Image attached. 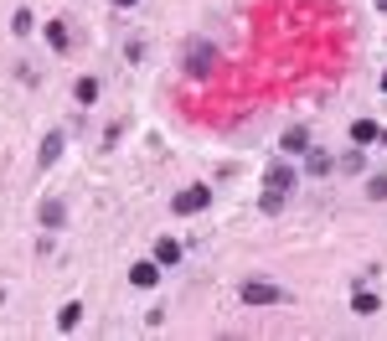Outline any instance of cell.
I'll list each match as a JSON object with an SVG mask.
<instances>
[{"mask_svg":"<svg viewBox=\"0 0 387 341\" xmlns=\"http://www.w3.org/2000/svg\"><path fill=\"white\" fill-rule=\"evenodd\" d=\"M243 300H248V305H274V300H284V295H279V284L248 280V284H243Z\"/></svg>","mask_w":387,"mask_h":341,"instance_id":"6da1fadb","label":"cell"},{"mask_svg":"<svg viewBox=\"0 0 387 341\" xmlns=\"http://www.w3.org/2000/svg\"><path fill=\"white\" fill-rule=\"evenodd\" d=\"M207 202H212V191H207V187H191V191L176 196V212H202Z\"/></svg>","mask_w":387,"mask_h":341,"instance_id":"7a4b0ae2","label":"cell"},{"mask_svg":"<svg viewBox=\"0 0 387 341\" xmlns=\"http://www.w3.org/2000/svg\"><path fill=\"white\" fill-rule=\"evenodd\" d=\"M289 187H295V170H289V166H274V170H269V191H289Z\"/></svg>","mask_w":387,"mask_h":341,"instance_id":"3957f363","label":"cell"},{"mask_svg":"<svg viewBox=\"0 0 387 341\" xmlns=\"http://www.w3.org/2000/svg\"><path fill=\"white\" fill-rule=\"evenodd\" d=\"M155 280H160L155 264H135V269H129V284H140V290H145V284H155Z\"/></svg>","mask_w":387,"mask_h":341,"instance_id":"277c9868","label":"cell"},{"mask_svg":"<svg viewBox=\"0 0 387 341\" xmlns=\"http://www.w3.org/2000/svg\"><path fill=\"white\" fill-rule=\"evenodd\" d=\"M57 155H62V135H57V129H52V135L42 140V166H52V161H57Z\"/></svg>","mask_w":387,"mask_h":341,"instance_id":"5b68a950","label":"cell"},{"mask_svg":"<svg viewBox=\"0 0 387 341\" xmlns=\"http://www.w3.org/2000/svg\"><path fill=\"white\" fill-rule=\"evenodd\" d=\"M176 259H181V248L170 243V238H160V243H155V264H176Z\"/></svg>","mask_w":387,"mask_h":341,"instance_id":"8992f818","label":"cell"},{"mask_svg":"<svg viewBox=\"0 0 387 341\" xmlns=\"http://www.w3.org/2000/svg\"><path fill=\"white\" fill-rule=\"evenodd\" d=\"M351 310H356V316H377V295H372V290H362V295L351 300Z\"/></svg>","mask_w":387,"mask_h":341,"instance_id":"52a82bcc","label":"cell"},{"mask_svg":"<svg viewBox=\"0 0 387 341\" xmlns=\"http://www.w3.org/2000/svg\"><path fill=\"white\" fill-rule=\"evenodd\" d=\"M351 140H356V145H372V140H377V124H372V119H356Z\"/></svg>","mask_w":387,"mask_h":341,"instance_id":"ba28073f","label":"cell"},{"mask_svg":"<svg viewBox=\"0 0 387 341\" xmlns=\"http://www.w3.org/2000/svg\"><path fill=\"white\" fill-rule=\"evenodd\" d=\"M305 145H310V135H305V129H289V135H284V150H289V155H300Z\"/></svg>","mask_w":387,"mask_h":341,"instance_id":"9c48e42d","label":"cell"},{"mask_svg":"<svg viewBox=\"0 0 387 341\" xmlns=\"http://www.w3.org/2000/svg\"><path fill=\"white\" fill-rule=\"evenodd\" d=\"M62 217H68V207H62V202H47V207H42V222H47V228H57Z\"/></svg>","mask_w":387,"mask_h":341,"instance_id":"30bf717a","label":"cell"},{"mask_svg":"<svg viewBox=\"0 0 387 341\" xmlns=\"http://www.w3.org/2000/svg\"><path fill=\"white\" fill-rule=\"evenodd\" d=\"M78 316H83V305H62V310H57V326H62V331H73Z\"/></svg>","mask_w":387,"mask_h":341,"instance_id":"8fae6325","label":"cell"},{"mask_svg":"<svg viewBox=\"0 0 387 341\" xmlns=\"http://www.w3.org/2000/svg\"><path fill=\"white\" fill-rule=\"evenodd\" d=\"M47 42L62 52V47H68V26H62V21H52V26H47Z\"/></svg>","mask_w":387,"mask_h":341,"instance_id":"7c38bea8","label":"cell"},{"mask_svg":"<svg viewBox=\"0 0 387 341\" xmlns=\"http://www.w3.org/2000/svg\"><path fill=\"white\" fill-rule=\"evenodd\" d=\"M98 99V83H93V78H83V83H78V103H93Z\"/></svg>","mask_w":387,"mask_h":341,"instance_id":"4fadbf2b","label":"cell"},{"mask_svg":"<svg viewBox=\"0 0 387 341\" xmlns=\"http://www.w3.org/2000/svg\"><path fill=\"white\" fill-rule=\"evenodd\" d=\"M284 207V191H263V212H279Z\"/></svg>","mask_w":387,"mask_h":341,"instance_id":"5bb4252c","label":"cell"},{"mask_svg":"<svg viewBox=\"0 0 387 341\" xmlns=\"http://www.w3.org/2000/svg\"><path fill=\"white\" fill-rule=\"evenodd\" d=\"M114 6H135V0H114Z\"/></svg>","mask_w":387,"mask_h":341,"instance_id":"9a60e30c","label":"cell"},{"mask_svg":"<svg viewBox=\"0 0 387 341\" xmlns=\"http://www.w3.org/2000/svg\"><path fill=\"white\" fill-rule=\"evenodd\" d=\"M377 6H382V10H387V0H377Z\"/></svg>","mask_w":387,"mask_h":341,"instance_id":"2e32d148","label":"cell"},{"mask_svg":"<svg viewBox=\"0 0 387 341\" xmlns=\"http://www.w3.org/2000/svg\"><path fill=\"white\" fill-rule=\"evenodd\" d=\"M382 88H387V73H382Z\"/></svg>","mask_w":387,"mask_h":341,"instance_id":"e0dca14e","label":"cell"},{"mask_svg":"<svg viewBox=\"0 0 387 341\" xmlns=\"http://www.w3.org/2000/svg\"><path fill=\"white\" fill-rule=\"evenodd\" d=\"M382 140H387V135H382Z\"/></svg>","mask_w":387,"mask_h":341,"instance_id":"ac0fdd59","label":"cell"}]
</instances>
